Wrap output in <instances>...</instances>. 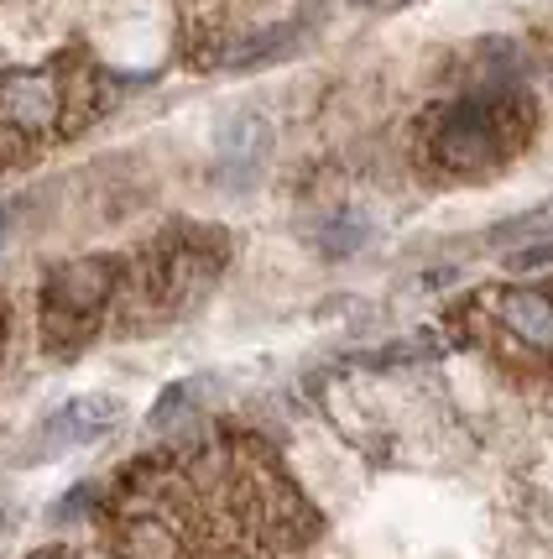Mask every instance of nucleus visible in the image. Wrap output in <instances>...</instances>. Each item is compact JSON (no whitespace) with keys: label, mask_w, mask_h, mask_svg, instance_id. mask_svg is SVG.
I'll return each instance as SVG.
<instances>
[{"label":"nucleus","mask_w":553,"mask_h":559,"mask_svg":"<svg viewBox=\"0 0 553 559\" xmlns=\"http://www.w3.org/2000/svg\"><path fill=\"white\" fill-rule=\"evenodd\" d=\"M318 528L282 455L241 429L131 461L99 502L110 559H298Z\"/></svg>","instance_id":"1"},{"label":"nucleus","mask_w":553,"mask_h":559,"mask_svg":"<svg viewBox=\"0 0 553 559\" xmlns=\"http://www.w3.org/2000/svg\"><path fill=\"white\" fill-rule=\"evenodd\" d=\"M95 116V69L52 58L43 69L0 73V168L22 163Z\"/></svg>","instance_id":"2"},{"label":"nucleus","mask_w":553,"mask_h":559,"mask_svg":"<svg viewBox=\"0 0 553 559\" xmlns=\"http://www.w3.org/2000/svg\"><path fill=\"white\" fill-rule=\"evenodd\" d=\"M506 267H512V272H543V267H553V241H538V246L512 251V257H506Z\"/></svg>","instance_id":"10"},{"label":"nucleus","mask_w":553,"mask_h":559,"mask_svg":"<svg viewBox=\"0 0 553 559\" xmlns=\"http://www.w3.org/2000/svg\"><path fill=\"white\" fill-rule=\"evenodd\" d=\"M356 5H376V0H356Z\"/></svg>","instance_id":"14"},{"label":"nucleus","mask_w":553,"mask_h":559,"mask_svg":"<svg viewBox=\"0 0 553 559\" xmlns=\"http://www.w3.org/2000/svg\"><path fill=\"white\" fill-rule=\"evenodd\" d=\"M116 418H121L116 397H73L43 424L32 455H63V450H79V444H95L105 429H116Z\"/></svg>","instance_id":"6"},{"label":"nucleus","mask_w":553,"mask_h":559,"mask_svg":"<svg viewBox=\"0 0 553 559\" xmlns=\"http://www.w3.org/2000/svg\"><path fill=\"white\" fill-rule=\"evenodd\" d=\"M116 277H121L116 257H84L52 267L43 283V341L52 350H79L110 319Z\"/></svg>","instance_id":"4"},{"label":"nucleus","mask_w":553,"mask_h":559,"mask_svg":"<svg viewBox=\"0 0 553 559\" xmlns=\"http://www.w3.org/2000/svg\"><path fill=\"white\" fill-rule=\"evenodd\" d=\"M365 241V219H356V215H339L324 236H318V246L329 251V257H345V251H356V246Z\"/></svg>","instance_id":"9"},{"label":"nucleus","mask_w":553,"mask_h":559,"mask_svg":"<svg viewBox=\"0 0 553 559\" xmlns=\"http://www.w3.org/2000/svg\"><path fill=\"white\" fill-rule=\"evenodd\" d=\"M0 350H5V298H0Z\"/></svg>","instance_id":"13"},{"label":"nucleus","mask_w":553,"mask_h":559,"mask_svg":"<svg viewBox=\"0 0 553 559\" xmlns=\"http://www.w3.org/2000/svg\"><path fill=\"white\" fill-rule=\"evenodd\" d=\"M5 236H11V219H5V210H0V246H5Z\"/></svg>","instance_id":"12"},{"label":"nucleus","mask_w":553,"mask_h":559,"mask_svg":"<svg viewBox=\"0 0 553 559\" xmlns=\"http://www.w3.org/2000/svg\"><path fill=\"white\" fill-rule=\"evenodd\" d=\"M32 559H73L69 549H43V555H32Z\"/></svg>","instance_id":"11"},{"label":"nucleus","mask_w":553,"mask_h":559,"mask_svg":"<svg viewBox=\"0 0 553 559\" xmlns=\"http://www.w3.org/2000/svg\"><path fill=\"white\" fill-rule=\"evenodd\" d=\"M496 142H502V110L485 105V99L455 105L444 116V126H438V157H444V168H481V163H491Z\"/></svg>","instance_id":"5"},{"label":"nucleus","mask_w":553,"mask_h":559,"mask_svg":"<svg viewBox=\"0 0 553 559\" xmlns=\"http://www.w3.org/2000/svg\"><path fill=\"white\" fill-rule=\"evenodd\" d=\"M225 267V241L215 230H183V236H168L146 251L142 262H121V277H116V304L110 314L125 330H142V324H157V319L183 314L193 298H204L209 283Z\"/></svg>","instance_id":"3"},{"label":"nucleus","mask_w":553,"mask_h":559,"mask_svg":"<svg viewBox=\"0 0 553 559\" xmlns=\"http://www.w3.org/2000/svg\"><path fill=\"white\" fill-rule=\"evenodd\" d=\"M266 146H272V126L262 116H236V121H225V131H219V157L236 163V168L262 163Z\"/></svg>","instance_id":"8"},{"label":"nucleus","mask_w":553,"mask_h":559,"mask_svg":"<svg viewBox=\"0 0 553 559\" xmlns=\"http://www.w3.org/2000/svg\"><path fill=\"white\" fill-rule=\"evenodd\" d=\"M481 304H491V314L532 350H553V298L532 288H496Z\"/></svg>","instance_id":"7"}]
</instances>
